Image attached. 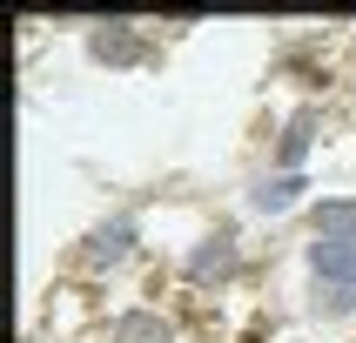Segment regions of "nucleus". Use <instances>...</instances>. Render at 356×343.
Returning <instances> with one entry per match:
<instances>
[{
    "label": "nucleus",
    "mask_w": 356,
    "mask_h": 343,
    "mask_svg": "<svg viewBox=\"0 0 356 343\" xmlns=\"http://www.w3.org/2000/svg\"><path fill=\"white\" fill-rule=\"evenodd\" d=\"M249 276V236L236 222H195V236L175 242V282L195 296H222Z\"/></svg>",
    "instance_id": "nucleus-1"
},
{
    "label": "nucleus",
    "mask_w": 356,
    "mask_h": 343,
    "mask_svg": "<svg viewBox=\"0 0 356 343\" xmlns=\"http://www.w3.org/2000/svg\"><path fill=\"white\" fill-rule=\"evenodd\" d=\"M141 256H148V229H141L135 209H108V216H95L74 242H67V269H74V276H88V282L128 276Z\"/></svg>",
    "instance_id": "nucleus-2"
},
{
    "label": "nucleus",
    "mask_w": 356,
    "mask_h": 343,
    "mask_svg": "<svg viewBox=\"0 0 356 343\" xmlns=\"http://www.w3.org/2000/svg\"><path fill=\"white\" fill-rule=\"evenodd\" d=\"M81 61L95 67V74H141L148 61H155V34L128 14H101L81 27Z\"/></svg>",
    "instance_id": "nucleus-3"
},
{
    "label": "nucleus",
    "mask_w": 356,
    "mask_h": 343,
    "mask_svg": "<svg viewBox=\"0 0 356 343\" xmlns=\"http://www.w3.org/2000/svg\"><path fill=\"white\" fill-rule=\"evenodd\" d=\"M323 135H330V115H323V101H296V108L276 121L262 168H276V175H309V161H316Z\"/></svg>",
    "instance_id": "nucleus-4"
},
{
    "label": "nucleus",
    "mask_w": 356,
    "mask_h": 343,
    "mask_svg": "<svg viewBox=\"0 0 356 343\" xmlns=\"http://www.w3.org/2000/svg\"><path fill=\"white\" fill-rule=\"evenodd\" d=\"M309 202H316V182L309 175H276V168H262V161L242 175V209L256 222H289V216L302 222Z\"/></svg>",
    "instance_id": "nucleus-5"
},
{
    "label": "nucleus",
    "mask_w": 356,
    "mask_h": 343,
    "mask_svg": "<svg viewBox=\"0 0 356 343\" xmlns=\"http://www.w3.org/2000/svg\"><path fill=\"white\" fill-rule=\"evenodd\" d=\"M101 343H188L175 310H161L148 296H128L115 310H101Z\"/></svg>",
    "instance_id": "nucleus-6"
},
{
    "label": "nucleus",
    "mask_w": 356,
    "mask_h": 343,
    "mask_svg": "<svg viewBox=\"0 0 356 343\" xmlns=\"http://www.w3.org/2000/svg\"><path fill=\"white\" fill-rule=\"evenodd\" d=\"M296 282H337V289H356V249L350 242H296Z\"/></svg>",
    "instance_id": "nucleus-7"
},
{
    "label": "nucleus",
    "mask_w": 356,
    "mask_h": 343,
    "mask_svg": "<svg viewBox=\"0 0 356 343\" xmlns=\"http://www.w3.org/2000/svg\"><path fill=\"white\" fill-rule=\"evenodd\" d=\"M302 236L350 242V249H356V189H330V196H316V202H309V216H302Z\"/></svg>",
    "instance_id": "nucleus-8"
},
{
    "label": "nucleus",
    "mask_w": 356,
    "mask_h": 343,
    "mask_svg": "<svg viewBox=\"0 0 356 343\" xmlns=\"http://www.w3.org/2000/svg\"><path fill=\"white\" fill-rule=\"evenodd\" d=\"M269 343H330V337H316V330H289V337H269Z\"/></svg>",
    "instance_id": "nucleus-9"
}]
</instances>
